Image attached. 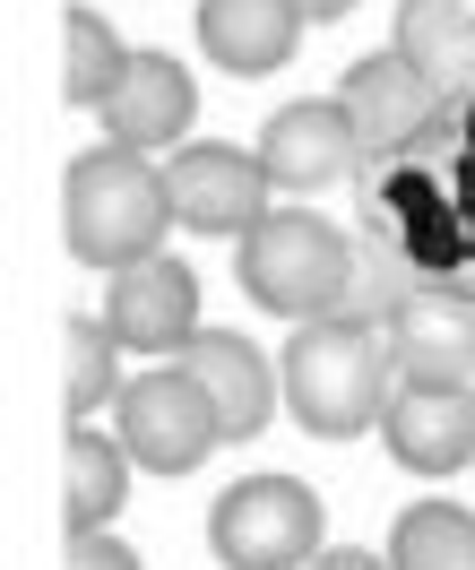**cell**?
Instances as JSON below:
<instances>
[{
    "mask_svg": "<svg viewBox=\"0 0 475 570\" xmlns=\"http://www.w3.org/2000/svg\"><path fill=\"white\" fill-rule=\"evenodd\" d=\"M286 406L294 424L311 432V441H355V432H380L389 415V381H398V363H389V328L372 321H311L294 328L286 346Z\"/></svg>",
    "mask_w": 475,
    "mask_h": 570,
    "instance_id": "cell-1",
    "label": "cell"
},
{
    "mask_svg": "<svg viewBox=\"0 0 475 570\" xmlns=\"http://www.w3.org/2000/svg\"><path fill=\"white\" fill-rule=\"evenodd\" d=\"M174 225V199H165V174L130 156V147H96L61 174V234L87 268H139L156 259Z\"/></svg>",
    "mask_w": 475,
    "mask_h": 570,
    "instance_id": "cell-2",
    "label": "cell"
},
{
    "mask_svg": "<svg viewBox=\"0 0 475 570\" xmlns=\"http://www.w3.org/2000/svg\"><path fill=\"white\" fill-rule=\"evenodd\" d=\"M243 294L277 321L311 328L346 312V285H355V243L337 234L329 216H303V208H268L243 234Z\"/></svg>",
    "mask_w": 475,
    "mask_h": 570,
    "instance_id": "cell-3",
    "label": "cell"
},
{
    "mask_svg": "<svg viewBox=\"0 0 475 570\" xmlns=\"http://www.w3.org/2000/svg\"><path fill=\"white\" fill-rule=\"evenodd\" d=\"M208 544L225 570H294L320 562V493L303 475H243L208 510Z\"/></svg>",
    "mask_w": 475,
    "mask_h": 570,
    "instance_id": "cell-4",
    "label": "cell"
},
{
    "mask_svg": "<svg viewBox=\"0 0 475 570\" xmlns=\"http://www.w3.org/2000/svg\"><path fill=\"white\" fill-rule=\"evenodd\" d=\"M112 441H121L130 466H147V475H190V466H208L225 424H217L208 390L190 381L182 363H156L139 381H121V397H112Z\"/></svg>",
    "mask_w": 475,
    "mask_h": 570,
    "instance_id": "cell-5",
    "label": "cell"
},
{
    "mask_svg": "<svg viewBox=\"0 0 475 570\" xmlns=\"http://www.w3.org/2000/svg\"><path fill=\"white\" fill-rule=\"evenodd\" d=\"M165 199H174V225L190 234H251L259 216H268V174H259V147H182L174 165H165Z\"/></svg>",
    "mask_w": 475,
    "mask_h": 570,
    "instance_id": "cell-6",
    "label": "cell"
},
{
    "mask_svg": "<svg viewBox=\"0 0 475 570\" xmlns=\"http://www.w3.org/2000/svg\"><path fill=\"white\" fill-rule=\"evenodd\" d=\"M364 165V130H355V112L320 96V105H286L268 112V130H259V174L268 190H286V199H311V190H329Z\"/></svg>",
    "mask_w": 475,
    "mask_h": 570,
    "instance_id": "cell-7",
    "label": "cell"
},
{
    "mask_svg": "<svg viewBox=\"0 0 475 570\" xmlns=\"http://www.w3.org/2000/svg\"><path fill=\"white\" fill-rule=\"evenodd\" d=\"M105 328L130 346V355H182L199 337V277L182 259H139V268H112L105 285Z\"/></svg>",
    "mask_w": 475,
    "mask_h": 570,
    "instance_id": "cell-8",
    "label": "cell"
},
{
    "mask_svg": "<svg viewBox=\"0 0 475 570\" xmlns=\"http://www.w3.org/2000/svg\"><path fill=\"white\" fill-rule=\"evenodd\" d=\"M389 363L415 390H475V294H415L389 321Z\"/></svg>",
    "mask_w": 475,
    "mask_h": 570,
    "instance_id": "cell-9",
    "label": "cell"
},
{
    "mask_svg": "<svg viewBox=\"0 0 475 570\" xmlns=\"http://www.w3.org/2000/svg\"><path fill=\"white\" fill-rule=\"evenodd\" d=\"M208 390V406H217V424H225V441H251V432H268V415H277V372H268V355H259L243 328H199L182 355H174Z\"/></svg>",
    "mask_w": 475,
    "mask_h": 570,
    "instance_id": "cell-10",
    "label": "cell"
},
{
    "mask_svg": "<svg viewBox=\"0 0 475 570\" xmlns=\"http://www.w3.org/2000/svg\"><path fill=\"white\" fill-rule=\"evenodd\" d=\"M380 441L406 475H458L475 466V390H415L398 381L389 415H380Z\"/></svg>",
    "mask_w": 475,
    "mask_h": 570,
    "instance_id": "cell-11",
    "label": "cell"
},
{
    "mask_svg": "<svg viewBox=\"0 0 475 570\" xmlns=\"http://www.w3.org/2000/svg\"><path fill=\"white\" fill-rule=\"evenodd\" d=\"M190 112H199V87H190L182 61H174V52H130V78L112 87V105L96 112V121H105L112 147L147 156V147H182Z\"/></svg>",
    "mask_w": 475,
    "mask_h": 570,
    "instance_id": "cell-12",
    "label": "cell"
},
{
    "mask_svg": "<svg viewBox=\"0 0 475 570\" xmlns=\"http://www.w3.org/2000/svg\"><path fill=\"white\" fill-rule=\"evenodd\" d=\"M337 105L355 112L364 147H415L441 121V87L415 78V61H398V52H364L355 70L337 78Z\"/></svg>",
    "mask_w": 475,
    "mask_h": 570,
    "instance_id": "cell-13",
    "label": "cell"
},
{
    "mask_svg": "<svg viewBox=\"0 0 475 570\" xmlns=\"http://www.w3.org/2000/svg\"><path fill=\"white\" fill-rule=\"evenodd\" d=\"M303 9L294 0H199V52L234 78H268L294 61V43H303Z\"/></svg>",
    "mask_w": 475,
    "mask_h": 570,
    "instance_id": "cell-14",
    "label": "cell"
},
{
    "mask_svg": "<svg viewBox=\"0 0 475 570\" xmlns=\"http://www.w3.org/2000/svg\"><path fill=\"white\" fill-rule=\"evenodd\" d=\"M389 52L415 61V78H433L441 105L475 96V0H406Z\"/></svg>",
    "mask_w": 475,
    "mask_h": 570,
    "instance_id": "cell-15",
    "label": "cell"
},
{
    "mask_svg": "<svg viewBox=\"0 0 475 570\" xmlns=\"http://www.w3.org/2000/svg\"><path fill=\"white\" fill-rule=\"evenodd\" d=\"M121 501H130V450L105 441V432H87V424H70L61 432V519H70V535L112 528Z\"/></svg>",
    "mask_w": 475,
    "mask_h": 570,
    "instance_id": "cell-16",
    "label": "cell"
},
{
    "mask_svg": "<svg viewBox=\"0 0 475 570\" xmlns=\"http://www.w3.org/2000/svg\"><path fill=\"white\" fill-rule=\"evenodd\" d=\"M415 294H433V268H424L406 243H389V234H380V243H355V285H346V312H337V321L389 328Z\"/></svg>",
    "mask_w": 475,
    "mask_h": 570,
    "instance_id": "cell-17",
    "label": "cell"
},
{
    "mask_svg": "<svg viewBox=\"0 0 475 570\" xmlns=\"http://www.w3.org/2000/svg\"><path fill=\"white\" fill-rule=\"evenodd\" d=\"M389 570H475V510L415 501L398 528H389Z\"/></svg>",
    "mask_w": 475,
    "mask_h": 570,
    "instance_id": "cell-18",
    "label": "cell"
},
{
    "mask_svg": "<svg viewBox=\"0 0 475 570\" xmlns=\"http://www.w3.org/2000/svg\"><path fill=\"white\" fill-rule=\"evenodd\" d=\"M61 346H70V363H61V406H70V424H87L96 406L121 397V355H130V346H121L105 321H70Z\"/></svg>",
    "mask_w": 475,
    "mask_h": 570,
    "instance_id": "cell-19",
    "label": "cell"
},
{
    "mask_svg": "<svg viewBox=\"0 0 475 570\" xmlns=\"http://www.w3.org/2000/svg\"><path fill=\"white\" fill-rule=\"evenodd\" d=\"M61 43H70V70H61V96H70L78 112H105L112 87L130 78V52H121V36H112L96 9H70V27H61Z\"/></svg>",
    "mask_w": 475,
    "mask_h": 570,
    "instance_id": "cell-20",
    "label": "cell"
},
{
    "mask_svg": "<svg viewBox=\"0 0 475 570\" xmlns=\"http://www.w3.org/2000/svg\"><path fill=\"white\" fill-rule=\"evenodd\" d=\"M70 570H139V553L112 528H96V535H70Z\"/></svg>",
    "mask_w": 475,
    "mask_h": 570,
    "instance_id": "cell-21",
    "label": "cell"
},
{
    "mask_svg": "<svg viewBox=\"0 0 475 570\" xmlns=\"http://www.w3.org/2000/svg\"><path fill=\"white\" fill-rule=\"evenodd\" d=\"M311 570H389V553H364V544H355V553H320Z\"/></svg>",
    "mask_w": 475,
    "mask_h": 570,
    "instance_id": "cell-22",
    "label": "cell"
},
{
    "mask_svg": "<svg viewBox=\"0 0 475 570\" xmlns=\"http://www.w3.org/2000/svg\"><path fill=\"white\" fill-rule=\"evenodd\" d=\"M294 9H303V18H346L355 0H294Z\"/></svg>",
    "mask_w": 475,
    "mask_h": 570,
    "instance_id": "cell-23",
    "label": "cell"
}]
</instances>
